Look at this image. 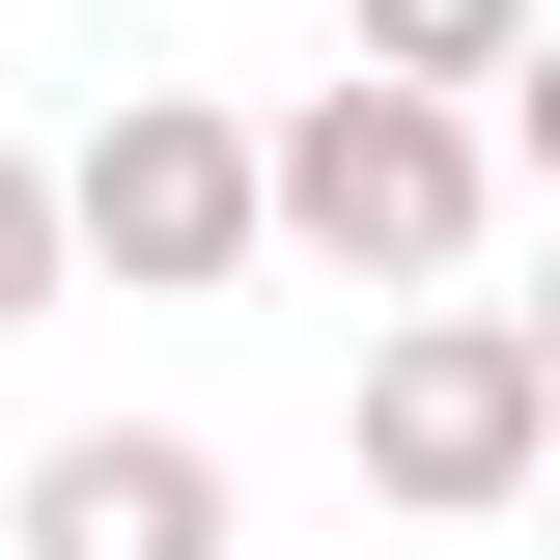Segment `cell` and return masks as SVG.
<instances>
[{"label": "cell", "instance_id": "6da1fadb", "mask_svg": "<svg viewBox=\"0 0 560 560\" xmlns=\"http://www.w3.org/2000/svg\"><path fill=\"white\" fill-rule=\"evenodd\" d=\"M253 253H337V280H477L504 253V113L477 84H308L253 113Z\"/></svg>", "mask_w": 560, "mask_h": 560}, {"label": "cell", "instance_id": "7a4b0ae2", "mask_svg": "<svg viewBox=\"0 0 560 560\" xmlns=\"http://www.w3.org/2000/svg\"><path fill=\"white\" fill-rule=\"evenodd\" d=\"M337 448H364V504H393V533H504V504L560 477V337H533V308H477V280H393V337H364Z\"/></svg>", "mask_w": 560, "mask_h": 560}, {"label": "cell", "instance_id": "3957f363", "mask_svg": "<svg viewBox=\"0 0 560 560\" xmlns=\"http://www.w3.org/2000/svg\"><path fill=\"white\" fill-rule=\"evenodd\" d=\"M57 280L224 308V280H253V113H224V84H113V113L57 140Z\"/></svg>", "mask_w": 560, "mask_h": 560}, {"label": "cell", "instance_id": "277c9868", "mask_svg": "<svg viewBox=\"0 0 560 560\" xmlns=\"http://www.w3.org/2000/svg\"><path fill=\"white\" fill-rule=\"evenodd\" d=\"M0 560H224V448L197 420H57L0 477Z\"/></svg>", "mask_w": 560, "mask_h": 560}, {"label": "cell", "instance_id": "5b68a950", "mask_svg": "<svg viewBox=\"0 0 560 560\" xmlns=\"http://www.w3.org/2000/svg\"><path fill=\"white\" fill-rule=\"evenodd\" d=\"M533 28H560V0H337V57H364V84H477V113L533 84Z\"/></svg>", "mask_w": 560, "mask_h": 560}, {"label": "cell", "instance_id": "8992f818", "mask_svg": "<svg viewBox=\"0 0 560 560\" xmlns=\"http://www.w3.org/2000/svg\"><path fill=\"white\" fill-rule=\"evenodd\" d=\"M57 308V140H0V337Z\"/></svg>", "mask_w": 560, "mask_h": 560}]
</instances>
